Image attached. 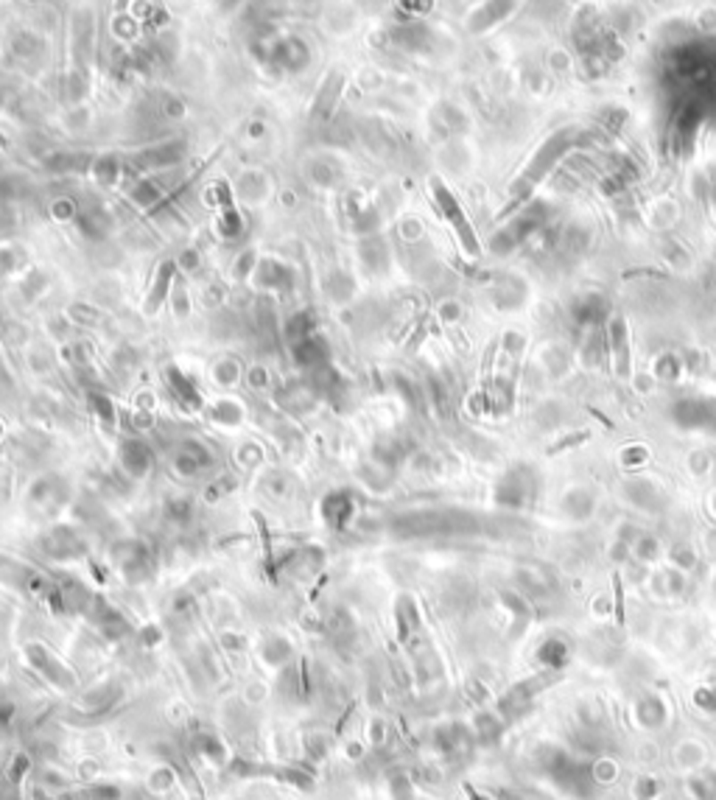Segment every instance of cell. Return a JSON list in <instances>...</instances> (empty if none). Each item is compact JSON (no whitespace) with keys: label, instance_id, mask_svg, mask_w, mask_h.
I'll use <instances>...</instances> for the list:
<instances>
[{"label":"cell","instance_id":"8","mask_svg":"<svg viewBox=\"0 0 716 800\" xmlns=\"http://www.w3.org/2000/svg\"><path fill=\"white\" fill-rule=\"evenodd\" d=\"M210 465H213L210 451L205 445L193 443V439H191V443H185V445H179V451L174 453V468L183 473V476H196V473H202Z\"/></svg>","mask_w":716,"mask_h":800},{"label":"cell","instance_id":"6","mask_svg":"<svg viewBox=\"0 0 716 800\" xmlns=\"http://www.w3.org/2000/svg\"><path fill=\"white\" fill-rule=\"evenodd\" d=\"M151 462H154V456L146 448V443H141V439H124V443H121V465H124V470L132 478L149 476Z\"/></svg>","mask_w":716,"mask_h":800},{"label":"cell","instance_id":"13","mask_svg":"<svg viewBox=\"0 0 716 800\" xmlns=\"http://www.w3.org/2000/svg\"><path fill=\"white\" fill-rule=\"evenodd\" d=\"M45 549H48V554H53V557H73V554H82V543H78V537H76L73 532H68L65 527H59L56 532H51Z\"/></svg>","mask_w":716,"mask_h":800},{"label":"cell","instance_id":"7","mask_svg":"<svg viewBox=\"0 0 716 800\" xmlns=\"http://www.w3.org/2000/svg\"><path fill=\"white\" fill-rule=\"evenodd\" d=\"M185 157V146L183 143H171V146H157V149H146L143 154L134 157V168L137 171H151V168H168V166H179Z\"/></svg>","mask_w":716,"mask_h":800},{"label":"cell","instance_id":"11","mask_svg":"<svg viewBox=\"0 0 716 800\" xmlns=\"http://www.w3.org/2000/svg\"><path fill=\"white\" fill-rule=\"evenodd\" d=\"M166 381L171 384L174 395H176L179 400H183V404H185L188 409H202V395H199L196 384L191 381V378H188L185 372H179L176 367H168V370H166Z\"/></svg>","mask_w":716,"mask_h":800},{"label":"cell","instance_id":"1","mask_svg":"<svg viewBox=\"0 0 716 800\" xmlns=\"http://www.w3.org/2000/svg\"><path fill=\"white\" fill-rule=\"evenodd\" d=\"M257 59L266 65H274L277 70H286V73H297L303 70L308 65V45L303 43L300 37H291V34H277V37H269V39H261L255 48Z\"/></svg>","mask_w":716,"mask_h":800},{"label":"cell","instance_id":"12","mask_svg":"<svg viewBox=\"0 0 716 800\" xmlns=\"http://www.w3.org/2000/svg\"><path fill=\"white\" fill-rule=\"evenodd\" d=\"M115 557H118V566H121V571L129 574V576L143 574L146 563H149V554L141 543H124L121 549L115 551Z\"/></svg>","mask_w":716,"mask_h":800},{"label":"cell","instance_id":"5","mask_svg":"<svg viewBox=\"0 0 716 800\" xmlns=\"http://www.w3.org/2000/svg\"><path fill=\"white\" fill-rule=\"evenodd\" d=\"M294 350V362L300 364V367H305V370H313V367H325V362H328V342L320 336V333H311V336H305V339H300V342H294L291 345Z\"/></svg>","mask_w":716,"mask_h":800},{"label":"cell","instance_id":"15","mask_svg":"<svg viewBox=\"0 0 716 800\" xmlns=\"http://www.w3.org/2000/svg\"><path fill=\"white\" fill-rule=\"evenodd\" d=\"M124 176V166L118 163V157H112V154H107V157H102L95 163V179L102 185H115L118 179Z\"/></svg>","mask_w":716,"mask_h":800},{"label":"cell","instance_id":"3","mask_svg":"<svg viewBox=\"0 0 716 800\" xmlns=\"http://www.w3.org/2000/svg\"><path fill=\"white\" fill-rule=\"evenodd\" d=\"M345 82H347V76L342 70H330L328 73L325 85L320 87V93H316V98H313V110H311V121L313 124H322V121H328V118L333 115L336 104H339V98H342Z\"/></svg>","mask_w":716,"mask_h":800},{"label":"cell","instance_id":"9","mask_svg":"<svg viewBox=\"0 0 716 800\" xmlns=\"http://www.w3.org/2000/svg\"><path fill=\"white\" fill-rule=\"evenodd\" d=\"M322 515H325V521L333 527V529H342L347 521H350V515H353V498H350V493H330L325 502H322Z\"/></svg>","mask_w":716,"mask_h":800},{"label":"cell","instance_id":"14","mask_svg":"<svg viewBox=\"0 0 716 800\" xmlns=\"http://www.w3.org/2000/svg\"><path fill=\"white\" fill-rule=\"evenodd\" d=\"M311 333H316V316H313V311H300V314H294L289 319L286 336L291 339V345L300 342V339H305V336H311Z\"/></svg>","mask_w":716,"mask_h":800},{"label":"cell","instance_id":"4","mask_svg":"<svg viewBox=\"0 0 716 800\" xmlns=\"http://www.w3.org/2000/svg\"><path fill=\"white\" fill-rule=\"evenodd\" d=\"M174 277H176V264L174 261H163L160 266H157L154 283H151V289L146 294V306H143V311L149 316H154L157 311L166 306V299L171 294V286H174Z\"/></svg>","mask_w":716,"mask_h":800},{"label":"cell","instance_id":"2","mask_svg":"<svg viewBox=\"0 0 716 800\" xmlns=\"http://www.w3.org/2000/svg\"><path fill=\"white\" fill-rule=\"evenodd\" d=\"M431 191H434L436 205H440V210L445 213V218L453 224L456 235H460L462 247H465L470 255H479V241H476V233H473V227L468 224L465 210H462L460 202H456V199H453V193L440 183V179H431Z\"/></svg>","mask_w":716,"mask_h":800},{"label":"cell","instance_id":"16","mask_svg":"<svg viewBox=\"0 0 716 800\" xmlns=\"http://www.w3.org/2000/svg\"><path fill=\"white\" fill-rule=\"evenodd\" d=\"M210 420H218V423L235 426L241 420V406L232 404V400H218V404L210 409Z\"/></svg>","mask_w":716,"mask_h":800},{"label":"cell","instance_id":"17","mask_svg":"<svg viewBox=\"0 0 716 800\" xmlns=\"http://www.w3.org/2000/svg\"><path fill=\"white\" fill-rule=\"evenodd\" d=\"M90 406H93V412L102 417V420H107V423H115V406H112V400L107 395L93 392L90 395Z\"/></svg>","mask_w":716,"mask_h":800},{"label":"cell","instance_id":"10","mask_svg":"<svg viewBox=\"0 0 716 800\" xmlns=\"http://www.w3.org/2000/svg\"><path fill=\"white\" fill-rule=\"evenodd\" d=\"M252 277H255V283L264 286V289H283V286H289V280H291L289 269L281 261H274V257H264L261 264H255Z\"/></svg>","mask_w":716,"mask_h":800}]
</instances>
